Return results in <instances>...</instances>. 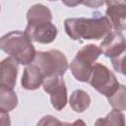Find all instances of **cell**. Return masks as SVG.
<instances>
[{"instance_id":"obj_21","label":"cell","mask_w":126,"mask_h":126,"mask_svg":"<svg viewBox=\"0 0 126 126\" xmlns=\"http://www.w3.org/2000/svg\"><path fill=\"white\" fill-rule=\"evenodd\" d=\"M105 2H100V1H89V2H82V4L84 5H87V6H90L92 8H97L98 6L100 5H103Z\"/></svg>"},{"instance_id":"obj_13","label":"cell","mask_w":126,"mask_h":126,"mask_svg":"<svg viewBox=\"0 0 126 126\" xmlns=\"http://www.w3.org/2000/svg\"><path fill=\"white\" fill-rule=\"evenodd\" d=\"M69 103L71 108L75 112L82 113L87 110L91 105V97L87 92L83 90H76L72 93L69 99Z\"/></svg>"},{"instance_id":"obj_19","label":"cell","mask_w":126,"mask_h":126,"mask_svg":"<svg viewBox=\"0 0 126 126\" xmlns=\"http://www.w3.org/2000/svg\"><path fill=\"white\" fill-rule=\"evenodd\" d=\"M0 119H1V126H11L10 116L8 112L0 111Z\"/></svg>"},{"instance_id":"obj_17","label":"cell","mask_w":126,"mask_h":126,"mask_svg":"<svg viewBox=\"0 0 126 126\" xmlns=\"http://www.w3.org/2000/svg\"><path fill=\"white\" fill-rule=\"evenodd\" d=\"M114 70L124 76H126V50L119 56L111 59Z\"/></svg>"},{"instance_id":"obj_6","label":"cell","mask_w":126,"mask_h":126,"mask_svg":"<svg viewBox=\"0 0 126 126\" xmlns=\"http://www.w3.org/2000/svg\"><path fill=\"white\" fill-rule=\"evenodd\" d=\"M42 88L50 95V101L54 109L60 111L67 104V88L62 77H50L44 79Z\"/></svg>"},{"instance_id":"obj_15","label":"cell","mask_w":126,"mask_h":126,"mask_svg":"<svg viewBox=\"0 0 126 126\" xmlns=\"http://www.w3.org/2000/svg\"><path fill=\"white\" fill-rule=\"evenodd\" d=\"M94 126H126L125 116L120 110L113 109L105 117L98 118Z\"/></svg>"},{"instance_id":"obj_14","label":"cell","mask_w":126,"mask_h":126,"mask_svg":"<svg viewBox=\"0 0 126 126\" xmlns=\"http://www.w3.org/2000/svg\"><path fill=\"white\" fill-rule=\"evenodd\" d=\"M18 105V96L14 90L0 88V111L9 112Z\"/></svg>"},{"instance_id":"obj_18","label":"cell","mask_w":126,"mask_h":126,"mask_svg":"<svg viewBox=\"0 0 126 126\" xmlns=\"http://www.w3.org/2000/svg\"><path fill=\"white\" fill-rule=\"evenodd\" d=\"M36 126H63V122L52 115H45L37 122Z\"/></svg>"},{"instance_id":"obj_2","label":"cell","mask_w":126,"mask_h":126,"mask_svg":"<svg viewBox=\"0 0 126 126\" xmlns=\"http://www.w3.org/2000/svg\"><path fill=\"white\" fill-rule=\"evenodd\" d=\"M0 47L21 65L32 64L36 55L32 41L22 31H12L4 34L0 39Z\"/></svg>"},{"instance_id":"obj_7","label":"cell","mask_w":126,"mask_h":126,"mask_svg":"<svg viewBox=\"0 0 126 126\" xmlns=\"http://www.w3.org/2000/svg\"><path fill=\"white\" fill-rule=\"evenodd\" d=\"M26 34L32 41H35L42 44L51 43L57 36V28L51 23H43L26 27Z\"/></svg>"},{"instance_id":"obj_4","label":"cell","mask_w":126,"mask_h":126,"mask_svg":"<svg viewBox=\"0 0 126 126\" xmlns=\"http://www.w3.org/2000/svg\"><path fill=\"white\" fill-rule=\"evenodd\" d=\"M32 64L40 70L44 79L55 76L62 77L68 69V60L65 54L57 49L37 51Z\"/></svg>"},{"instance_id":"obj_8","label":"cell","mask_w":126,"mask_h":126,"mask_svg":"<svg viewBox=\"0 0 126 126\" xmlns=\"http://www.w3.org/2000/svg\"><path fill=\"white\" fill-rule=\"evenodd\" d=\"M99 48L104 56L112 59L126 50V39L120 32H110L100 42Z\"/></svg>"},{"instance_id":"obj_3","label":"cell","mask_w":126,"mask_h":126,"mask_svg":"<svg viewBox=\"0 0 126 126\" xmlns=\"http://www.w3.org/2000/svg\"><path fill=\"white\" fill-rule=\"evenodd\" d=\"M101 50L95 44L83 46L70 63V70L74 78L79 82H88L95 61L100 56Z\"/></svg>"},{"instance_id":"obj_9","label":"cell","mask_w":126,"mask_h":126,"mask_svg":"<svg viewBox=\"0 0 126 126\" xmlns=\"http://www.w3.org/2000/svg\"><path fill=\"white\" fill-rule=\"evenodd\" d=\"M106 17L112 28L117 31L126 30V1H106Z\"/></svg>"},{"instance_id":"obj_20","label":"cell","mask_w":126,"mask_h":126,"mask_svg":"<svg viewBox=\"0 0 126 126\" xmlns=\"http://www.w3.org/2000/svg\"><path fill=\"white\" fill-rule=\"evenodd\" d=\"M63 126H87L85 121L82 119H77L75 120L73 123H69V122H64Z\"/></svg>"},{"instance_id":"obj_5","label":"cell","mask_w":126,"mask_h":126,"mask_svg":"<svg viewBox=\"0 0 126 126\" xmlns=\"http://www.w3.org/2000/svg\"><path fill=\"white\" fill-rule=\"evenodd\" d=\"M88 83L105 97L111 96L119 87L116 76L105 65L95 63Z\"/></svg>"},{"instance_id":"obj_10","label":"cell","mask_w":126,"mask_h":126,"mask_svg":"<svg viewBox=\"0 0 126 126\" xmlns=\"http://www.w3.org/2000/svg\"><path fill=\"white\" fill-rule=\"evenodd\" d=\"M0 70H1V78H0V88L13 90L18 76V63L9 57L3 59L0 63Z\"/></svg>"},{"instance_id":"obj_11","label":"cell","mask_w":126,"mask_h":126,"mask_svg":"<svg viewBox=\"0 0 126 126\" xmlns=\"http://www.w3.org/2000/svg\"><path fill=\"white\" fill-rule=\"evenodd\" d=\"M44 82V77L40 70L32 63L26 66L21 79L22 88L29 91L38 89Z\"/></svg>"},{"instance_id":"obj_1","label":"cell","mask_w":126,"mask_h":126,"mask_svg":"<svg viewBox=\"0 0 126 126\" xmlns=\"http://www.w3.org/2000/svg\"><path fill=\"white\" fill-rule=\"evenodd\" d=\"M111 24L106 16L93 18H68L64 22V29L73 40H97L105 37L111 31Z\"/></svg>"},{"instance_id":"obj_12","label":"cell","mask_w":126,"mask_h":126,"mask_svg":"<svg viewBox=\"0 0 126 126\" xmlns=\"http://www.w3.org/2000/svg\"><path fill=\"white\" fill-rule=\"evenodd\" d=\"M28 26L49 23L52 21V14L48 7L42 4L32 5L27 12Z\"/></svg>"},{"instance_id":"obj_16","label":"cell","mask_w":126,"mask_h":126,"mask_svg":"<svg viewBox=\"0 0 126 126\" xmlns=\"http://www.w3.org/2000/svg\"><path fill=\"white\" fill-rule=\"evenodd\" d=\"M107 100L111 107L116 110H126V86L119 85L115 93L107 97Z\"/></svg>"}]
</instances>
